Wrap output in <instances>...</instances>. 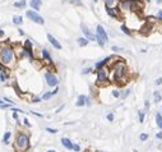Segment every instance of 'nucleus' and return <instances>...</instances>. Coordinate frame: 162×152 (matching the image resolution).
I'll use <instances>...</instances> for the list:
<instances>
[{
    "label": "nucleus",
    "instance_id": "nucleus-1",
    "mask_svg": "<svg viewBox=\"0 0 162 152\" xmlns=\"http://www.w3.org/2000/svg\"><path fill=\"white\" fill-rule=\"evenodd\" d=\"M0 63L6 68H10L15 64V52L8 44L0 45Z\"/></svg>",
    "mask_w": 162,
    "mask_h": 152
},
{
    "label": "nucleus",
    "instance_id": "nucleus-2",
    "mask_svg": "<svg viewBox=\"0 0 162 152\" xmlns=\"http://www.w3.org/2000/svg\"><path fill=\"white\" fill-rule=\"evenodd\" d=\"M29 136L24 132H18L15 134V138H14V143H13V147L15 152H27L29 150Z\"/></svg>",
    "mask_w": 162,
    "mask_h": 152
},
{
    "label": "nucleus",
    "instance_id": "nucleus-3",
    "mask_svg": "<svg viewBox=\"0 0 162 152\" xmlns=\"http://www.w3.org/2000/svg\"><path fill=\"white\" fill-rule=\"evenodd\" d=\"M126 72H128V68H126V65L123 61L116 63L114 65V68H112V79H114V82H118L120 84L126 82V78H125Z\"/></svg>",
    "mask_w": 162,
    "mask_h": 152
},
{
    "label": "nucleus",
    "instance_id": "nucleus-4",
    "mask_svg": "<svg viewBox=\"0 0 162 152\" xmlns=\"http://www.w3.org/2000/svg\"><path fill=\"white\" fill-rule=\"evenodd\" d=\"M96 32H97V33H96V41L98 42L100 46H103V45L107 42V40H109L105 28H103L101 24H98V26L96 27Z\"/></svg>",
    "mask_w": 162,
    "mask_h": 152
},
{
    "label": "nucleus",
    "instance_id": "nucleus-5",
    "mask_svg": "<svg viewBox=\"0 0 162 152\" xmlns=\"http://www.w3.org/2000/svg\"><path fill=\"white\" fill-rule=\"evenodd\" d=\"M109 79V70L107 68H100L97 70V84H107V81Z\"/></svg>",
    "mask_w": 162,
    "mask_h": 152
},
{
    "label": "nucleus",
    "instance_id": "nucleus-6",
    "mask_svg": "<svg viewBox=\"0 0 162 152\" xmlns=\"http://www.w3.org/2000/svg\"><path fill=\"white\" fill-rule=\"evenodd\" d=\"M26 15H27L28 19H31L32 22H34V23H37V24H43V23H45V19H43L37 12H34V10H27V12H26Z\"/></svg>",
    "mask_w": 162,
    "mask_h": 152
},
{
    "label": "nucleus",
    "instance_id": "nucleus-7",
    "mask_svg": "<svg viewBox=\"0 0 162 152\" xmlns=\"http://www.w3.org/2000/svg\"><path fill=\"white\" fill-rule=\"evenodd\" d=\"M45 79H46L49 87H56V86L59 84V81H57L56 75H54V74L50 73V72H46V73H45Z\"/></svg>",
    "mask_w": 162,
    "mask_h": 152
},
{
    "label": "nucleus",
    "instance_id": "nucleus-8",
    "mask_svg": "<svg viewBox=\"0 0 162 152\" xmlns=\"http://www.w3.org/2000/svg\"><path fill=\"white\" fill-rule=\"evenodd\" d=\"M82 32L84 33V37L88 40V41H95L96 40V36L88 29V27L86 24H82Z\"/></svg>",
    "mask_w": 162,
    "mask_h": 152
},
{
    "label": "nucleus",
    "instance_id": "nucleus-9",
    "mask_svg": "<svg viewBox=\"0 0 162 152\" xmlns=\"http://www.w3.org/2000/svg\"><path fill=\"white\" fill-rule=\"evenodd\" d=\"M47 40H49V42L55 47V49H57V50H61V45H60V42L52 36V35H50V33H47Z\"/></svg>",
    "mask_w": 162,
    "mask_h": 152
},
{
    "label": "nucleus",
    "instance_id": "nucleus-10",
    "mask_svg": "<svg viewBox=\"0 0 162 152\" xmlns=\"http://www.w3.org/2000/svg\"><path fill=\"white\" fill-rule=\"evenodd\" d=\"M89 104V101H88V97L87 96H84V95H79L78 96V101H77V106H84V105H88Z\"/></svg>",
    "mask_w": 162,
    "mask_h": 152
},
{
    "label": "nucleus",
    "instance_id": "nucleus-11",
    "mask_svg": "<svg viewBox=\"0 0 162 152\" xmlns=\"http://www.w3.org/2000/svg\"><path fill=\"white\" fill-rule=\"evenodd\" d=\"M106 12H107V14L110 15V17H112V18H120V14H119V10L116 9V8H106Z\"/></svg>",
    "mask_w": 162,
    "mask_h": 152
},
{
    "label": "nucleus",
    "instance_id": "nucleus-12",
    "mask_svg": "<svg viewBox=\"0 0 162 152\" xmlns=\"http://www.w3.org/2000/svg\"><path fill=\"white\" fill-rule=\"evenodd\" d=\"M29 5H31V8L36 12V10H40V8H41V5H42V1H41V0H31Z\"/></svg>",
    "mask_w": 162,
    "mask_h": 152
},
{
    "label": "nucleus",
    "instance_id": "nucleus-13",
    "mask_svg": "<svg viewBox=\"0 0 162 152\" xmlns=\"http://www.w3.org/2000/svg\"><path fill=\"white\" fill-rule=\"evenodd\" d=\"M61 145L66 148V150H72L73 148V143H72V141L69 139V138H61Z\"/></svg>",
    "mask_w": 162,
    "mask_h": 152
},
{
    "label": "nucleus",
    "instance_id": "nucleus-14",
    "mask_svg": "<svg viewBox=\"0 0 162 152\" xmlns=\"http://www.w3.org/2000/svg\"><path fill=\"white\" fill-rule=\"evenodd\" d=\"M132 4H133V0H121L120 5L123 9H126V10H132Z\"/></svg>",
    "mask_w": 162,
    "mask_h": 152
},
{
    "label": "nucleus",
    "instance_id": "nucleus-15",
    "mask_svg": "<svg viewBox=\"0 0 162 152\" xmlns=\"http://www.w3.org/2000/svg\"><path fill=\"white\" fill-rule=\"evenodd\" d=\"M42 56H43V59L49 63V64H52V60H51V56H50V54L47 52V50L46 49H43L42 50Z\"/></svg>",
    "mask_w": 162,
    "mask_h": 152
},
{
    "label": "nucleus",
    "instance_id": "nucleus-16",
    "mask_svg": "<svg viewBox=\"0 0 162 152\" xmlns=\"http://www.w3.org/2000/svg\"><path fill=\"white\" fill-rule=\"evenodd\" d=\"M77 42H78V45H79V46L84 47V46H87V45H88V42H89V41H88L86 37H79V38L77 40Z\"/></svg>",
    "mask_w": 162,
    "mask_h": 152
},
{
    "label": "nucleus",
    "instance_id": "nucleus-17",
    "mask_svg": "<svg viewBox=\"0 0 162 152\" xmlns=\"http://www.w3.org/2000/svg\"><path fill=\"white\" fill-rule=\"evenodd\" d=\"M13 23L17 24V26H22V24H23L22 17H20V15H14V17H13Z\"/></svg>",
    "mask_w": 162,
    "mask_h": 152
},
{
    "label": "nucleus",
    "instance_id": "nucleus-18",
    "mask_svg": "<svg viewBox=\"0 0 162 152\" xmlns=\"http://www.w3.org/2000/svg\"><path fill=\"white\" fill-rule=\"evenodd\" d=\"M105 1V6L106 8H114L118 4V0H103Z\"/></svg>",
    "mask_w": 162,
    "mask_h": 152
},
{
    "label": "nucleus",
    "instance_id": "nucleus-19",
    "mask_svg": "<svg viewBox=\"0 0 162 152\" xmlns=\"http://www.w3.org/2000/svg\"><path fill=\"white\" fill-rule=\"evenodd\" d=\"M13 5H14L15 8H18V9H23V8L26 6V0H19V1H15Z\"/></svg>",
    "mask_w": 162,
    "mask_h": 152
},
{
    "label": "nucleus",
    "instance_id": "nucleus-20",
    "mask_svg": "<svg viewBox=\"0 0 162 152\" xmlns=\"http://www.w3.org/2000/svg\"><path fill=\"white\" fill-rule=\"evenodd\" d=\"M156 124H157V127H158L160 129H162V115L160 113L156 114Z\"/></svg>",
    "mask_w": 162,
    "mask_h": 152
},
{
    "label": "nucleus",
    "instance_id": "nucleus-21",
    "mask_svg": "<svg viewBox=\"0 0 162 152\" xmlns=\"http://www.w3.org/2000/svg\"><path fill=\"white\" fill-rule=\"evenodd\" d=\"M10 136H11V133H10V132H5V133H4V136H3V143L8 145V143H9V138H10Z\"/></svg>",
    "mask_w": 162,
    "mask_h": 152
},
{
    "label": "nucleus",
    "instance_id": "nucleus-22",
    "mask_svg": "<svg viewBox=\"0 0 162 152\" xmlns=\"http://www.w3.org/2000/svg\"><path fill=\"white\" fill-rule=\"evenodd\" d=\"M109 60H110V58H106L105 60H102V61H100V63H97V64H96V68H97V69H100V68H102V67H103V65H105V64H106V63L109 61Z\"/></svg>",
    "mask_w": 162,
    "mask_h": 152
},
{
    "label": "nucleus",
    "instance_id": "nucleus-23",
    "mask_svg": "<svg viewBox=\"0 0 162 152\" xmlns=\"http://www.w3.org/2000/svg\"><path fill=\"white\" fill-rule=\"evenodd\" d=\"M153 96H155V100H156V102H160L162 100L161 97V93L158 92V91H155V93H153Z\"/></svg>",
    "mask_w": 162,
    "mask_h": 152
},
{
    "label": "nucleus",
    "instance_id": "nucleus-24",
    "mask_svg": "<svg viewBox=\"0 0 162 152\" xmlns=\"http://www.w3.org/2000/svg\"><path fill=\"white\" fill-rule=\"evenodd\" d=\"M121 31H123L124 33H126V35H132L130 29H129V28H128V27H126L125 24H123V26H121Z\"/></svg>",
    "mask_w": 162,
    "mask_h": 152
},
{
    "label": "nucleus",
    "instance_id": "nucleus-25",
    "mask_svg": "<svg viewBox=\"0 0 162 152\" xmlns=\"http://www.w3.org/2000/svg\"><path fill=\"white\" fill-rule=\"evenodd\" d=\"M0 73H4V74H8V70H6V67H4L1 63H0Z\"/></svg>",
    "mask_w": 162,
    "mask_h": 152
},
{
    "label": "nucleus",
    "instance_id": "nucleus-26",
    "mask_svg": "<svg viewBox=\"0 0 162 152\" xmlns=\"http://www.w3.org/2000/svg\"><path fill=\"white\" fill-rule=\"evenodd\" d=\"M51 96H52V93H51V92H46V93L42 96V100H49Z\"/></svg>",
    "mask_w": 162,
    "mask_h": 152
},
{
    "label": "nucleus",
    "instance_id": "nucleus-27",
    "mask_svg": "<svg viewBox=\"0 0 162 152\" xmlns=\"http://www.w3.org/2000/svg\"><path fill=\"white\" fill-rule=\"evenodd\" d=\"M139 122L141 123L144 122V111H139Z\"/></svg>",
    "mask_w": 162,
    "mask_h": 152
},
{
    "label": "nucleus",
    "instance_id": "nucleus-28",
    "mask_svg": "<svg viewBox=\"0 0 162 152\" xmlns=\"http://www.w3.org/2000/svg\"><path fill=\"white\" fill-rule=\"evenodd\" d=\"M6 78H8V77H6V74L0 73V81H1V82H5V81H6Z\"/></svg>",
    "mask_w": 162,
    "mask_h": 152
},
{
    "label": "nucleus",
    "instance_id": "nucleus-29",
    "mask_svg": "<svg viewBox=\"0 0 162 152\" xmlns=\"http://www.w3.org/2000/svg\"><path fill=\"white\" fill-rule=\"evenodd\" d=\"M46 132H49V133H52V134L57 133V131H56V129H54V128H46Z\"/></svg>",
    "mask_w": 162,
    "mask_h": 152
},
{
    "label": "nucleus",
    "instance_id": "nucleus-30",
    "mask_svg": "<svg viewBox=\"0 0 162 152\" xmlns=\"http://www.w3.org/2000/svg\"><path fill=\"white\" fill-rule=\"evenodd\" d=\"M139 138H141V141H146V139L148 138V134H146V133H142V134L139 136Z\"/></svg>",
    "mask_w": 162,
    "mask_h": 152
},
{
    "label": "nucleus",
    "instance_id": "nucleus-31",
    "mask_svg": "<svg viewBox=\"0 0 162 152\" xmlns=\"http://www.w3.org/2000/svg\"><path fill=\"white\" fill-rule=\"evenodd\" d=\"M72 150H74L75 152H79L80 151V146L79 145H73V148Z\"/></svg>",
    "mask_w": 162,
    "mask_h": 152
},
{
    "label": "nucleus",
    "instance_id": "nucleus-32",
    "mask_svg": "<svg viewBox=\"0 0 162 152\" xmlns=\"http://www.w3.org/2000/svg\"><path fill=\"white\" fill-rule=\"evenodd\" d=\"M0 109H10V105L9 104H3V105H0Z\"/></svg>",
    "mask_w": 162,
    "mask_h": 152
},
{
    "label": "nucleus",
    "instance_id": "nucleus-33",
    "mask_svg": "<svg viewBox=\"0 0 162 152\" xmlns=\"http://www.w3.org/2000/svg\"><path fill=\"white\" fill-rule=\"evenodd\" d=\"M112 96H114V97H119V96H120L119 91H112Z\"/></svg>",
    "mask_w": 162,
    "mask_h": 152
},
{
    "label": "nucleus",
    "instance_id": "nucleus-34",
    "mask_svg": "<svg viewBox=\"0 0 162 152\" xmlns=\"http://www.w3.org/2000/svg\"><path fill=\"white\" fill-rule=\"evenodd\" d=\"M91 70H92L91 68H86V69L83 70V74H87V73H91Z\"/></svg>",
    "mask_w": 162,
    "mask_h": 152
},
{
    "label": "nucleus",
    "instance_id": "nucleus-35",
    "mask_svg": "<svg viewBox=\"0 0 162 152\" xmlns=\"http://www.w3.org/2000/svg\"><path fill=\"white\" fill-rule=\"evenodd\" d=\"M107 119H109L110 122H112V120H114V114H109V115H107Z\"/></svg>",
    "mask_w": 162,
    "mask_h": 152
},
{
    "label": "nucleus",
    "instance_id": "nucleus-36",
    "mask_svg": "<svg viewBox=\"0 0 162 152\" xmlns=\"http://www.w3.org/2000/svg\"><path fill=\"white\" fill-rule=\"evenodd\" d=\"M111 50H114V51H120L121 49H120V47H118V46H112V47H111Z\"/></svg>",
    "mask_w": 162,
    "mask_h": 152
},
{
    "label": "nucleus",
    "instance_id": "nucleus-37",
    "mask_svg": "<svg viewBox=\"0 0 162 152\" xmlns=\"http://www.w3.org/2000/svg\"><path fill=\"white\" fill-rule=\"evenodd\" d=\"M157 19H158V20H162V10L158 12V17H157Z\"/></svg>",
    "mask_w": 162,
    "mask_h": 152
},
{
    "label": "nucleus",
    "instance_id": "nucleus-38",
    "mask_svg": "<svg viewBox=\"0 0 162 152\" xmlns=\"http://www.w3.org/2000/svg\"><path fill=\"white\" fill-rule=\"evenodd\" d=\"M4 101H6V102H8L9 105H13V101H11V100H9V99H6V97L4 99Z\"/></svg>",
    "mask_w": 162,
    "mask_h": 152
},
{
    "label": "nucleus",
    "instance_id": "nucleus-39",
    "mask_svg": "<svg viewBox=\"0 0 162 152\" xmlns=\"http://www.w3.org/2000/svg\"><path fill=\"white\" fill-rule=\"evenodd\" d=\"M24 124H26V125H27V127H31V123H29V122H28V119H27V118H26V119H24Z\"/></svg>",
    "mask_w": 162,
    "mask_h": 152
},
{
    "label": "nucleus",
    "instance_id": "nucleus-40",
    "mask_svg": "<svg viewBox=\"0 0 162 152\" xmlns=\"http://www.w3.org/2000/svg\"><path fill=\"white\" fill-rule=\"evenodd\" d=\"M156 84H157V86H160V84H162V78H158V79L156 81Z\"/></svg>",
    "mask_w": 162,
    "mask_h": 152
},
{
    "label": "nucleus",
    "instance_id": "nucleus-41",
    "mask_svg": "<svg viewBox=\"0 0 162 152\" xmlns=\"http://www.w3.org/2000/svg\"><path fill=\"white\" fill-rule=\"evenodd\" d=\"M144 106H146V111H147V110L149 109V102H148V101H146V104H144Z\"/></svg>",
    "mask_w": 162,
    "mask_h": 152
},
{
    "label": "nucleus",
    "instance_id": "nucleus-42",
    "mask_svg": "<svg viewBox=\"0 0 162 152\" xmlns=\"http://www.w3.org/2000/svg\"><path fill=\"white\" fill-rule=\"evenodd\" d=\"M13 119L18 120V113H13Z\"/></svg>",
    "mask_w": 162,
    "mask_h": 152
},
{
    "label": "nucleus",
    "instance_id": "nucleus-43",
    "mask_svg": "<svg viewBox=\"0 0 162 152\" xmlns=\"http://www.w3.org/2000/svg\"><path fill=\"white\" fill-rule=\"evenodd\" d=\"M156 138H157V139H162V132L158 133V134H156Z\"/></svg>",
    "mask_w": 162,
    "mask_h": 152
},
{
    "label": "nucleus",
    "instance_id": "nucleus-44",
    "mask_svg": "<svg viewBox=\"0 0 162 152\" xmlns=\"http://www.w3.org/2000/svg\"><path fill=\"white\" fill-rule=\"evenodd\" d=\"M64 106H65V105H61V106H60V107H59V109L56 110V113H60V111H61V110L64 109Z\"/></svg>",
    "mask_w": 162,
    "mask_h": 152
},
{
    "label": "nucleus",
    "instance_id": "nucleus-45",
    "mask_svg": "<svg viewBox=\"0 0 162 152\" xmlns=\"http://www.w3.org/2000/svg\"><path fill=\"white\" fill-rule=\"evenodd\" d=\"M57 91H59V88H55V90L51 92V93H52V96H54V95H56V93H57Z\"/></svg>",
    "mask_w": 162,
    "mask_h": 152
},
{
    "label": "nucleus",
    "instance_id": "nucleus-46",
    "mask_svg": "<svg viewBox=\"0 0 162 152\" xmlns=\"http://www.w3.org/2000/svg\"><path fill=\"white\" fill-rule=\"evenodd\" d=\"M40 101H41L40 99H33V102H40Z\"/></svg>",
    "mask_w": 162,
    "mask_h": 152
},
{
    "label": "nucleus",
    "instance_id": "nucleus-47",
    "mask_svg": "<svg viewBox=\"0 0 162 152\" xmlns=\"http://www.w3.org/2000/svg\"><path fill=\"white\" fill-rule=\"evenodd\" d=\"M4 36V31L3 29H0V37H3Z\"/></svg>",
    "mask_w": 162,
    "mask_h": 152
},
{
    "label": "nucleus",
    "instance_id": "nucleus-48",
    "mask_svg": "<svg viewBox=\"0 0 162 152\" xmlns=\"http://www.w3.org/2000/svg\"><path fill=\"white\" fill-rule=\"evenodd\" d=\"M3 104H4V101H3V100H0V105H3Z\"/></svg>",
    "mask_w": 162,
    "mask_h": 152
},
{
    "label": "nucleus",
    "instance_id": "nucleus-49",
    "mask_svg": "<svg viewBox=\"0 0 162 152\" xmlns=\"http://www.w3.org/2000/svg\"><path fill=\"white\" fill-rule=\"evenodd\" d=\"M47 152H56V151H54V150H49Z\"/></svg>",
    "mask_w": 162,
    "mask_h": 152
},
{
    "label": "nucleus",
    "instance_id": "nucleus-50",
    "mask_svg": "<svg viewBox=\"0 0 162 152\" xmlns=\"http://www.w3.org/2000/svg\"><path fill=\"white\" fill-rule=\"evenodd\" d=\"M157 3H158V4H161V3H162V0H157Z\"/></svg>",
    "mask_w": 162,
    "mask_h": 152
},
{
    "label": "nucleus",
    "instance_id": "nucleus-51",
    "mask_svg": "<svg viewBox=\"0 0 162 152\" xmlns=\"http://www.w3.org/2000/svg\"><path fill=\"white\" fill-rule=\"evenodd\" d=\"M63 1H66V0H63Z\"/></svg>",
    "mask_w": 162,
    "mask_h": 152
},
{
    "label": "nucleus",
    "instance_id": "nucleus-52",
    "mask_svg": "<svg viewBox=\"0 0 162 152\" xmlns=\"http://www.w3.org/2000/svg\"><path fill=\"white\" fill-rule=\"evenodd\" d=\"M134 152H138V151H134Z\"/></svg>",
    "mask_w": 162,
    "mask_h": 152
},
{
    "label": "nucleus",
    "instance_id": "nucleus-53",
    "mask_svg": "<svg viewBox=\"0 0 162 152\" xmlns=\"http://www.w3.org/2000/svg\"><path fill=\"white\" fill-rule=\"evenodd\" d=\"M86 152H89V151H86Z\"/></svg>",
    "mask_w": 162,
    "mask_h": 152
},
{
    "label": "nucleus",
    "instance_id": "nucleus-54",
    "mask_svg": "<svg viewBox=\"0 0 162 152\" xmlns=\"http://www.w3.org/2000/svg\"><path fill=\"white\" fill-rule=\"evenodd\" d=\"M95 1H97V0H95Z\"/></svg>",
    "mask_w": 162,
    "mask_h": 152
}]
</instances>
